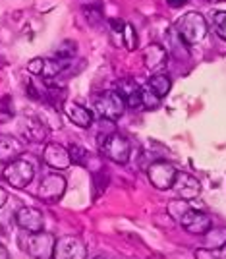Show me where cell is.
<instances>
[{
	"label": "cell",
	"mask_w": 226,
	"mask_h": 259,
	"mask_svg": "<svg viewBox=\"0 0 226 259\" xmlns=\"http://www.w3.org/2000/svg\"><path fill=\"white\" fill-rule=\"evenodd\" d=\"M174 31L178 33V37L186 45H197L207 37L209 25H207V20L199 12H188L176 22Z\"/></svg>",
	"instance_id": "cell-1"
},
{
	"label": "cell",
	"mask_w": 226,
	"mask_h": 259,
	"mask_svg": "<svg viewBox=\"0 0 226 259\" xmlns=\"http://www.w3.org/2000/svg\"><path fill=\"white\" fill-rule=\"evenodd\" d=\"M2 176L12 188L23 190V188H27L31 184L33 176H35V164L29 159H25V157H18L16 161L8 162L4 166Z\"/></svg>",
	"instance_id": "cell-2"
},
{
	"label": "cell",
	"mask_w": 226,
	"mask_h": 259,
	"mask_svg": "<svg viewBox=\"0 0 226 259\" xmlns=\"http://www.w3.org/2000/svg\"><path fill=\"white\" fill-rule=\"evenodd\" d=\"M95 110L101 114L103 120H110V122H116V120L124 114L126 110V103L124 99L120 97L116 91H105L95 99Z\"/></svg>",
	"instance_id": "cell-3"
},
{
	"label": "cell",
	"mask_w": 226,
	"mask_h": 259,
	"mask_svg": "<svg viewBox=\"0 0 226 259\" xmlns=\"http://www.w3.org/2000/svg\"><path fill=\"white\" fill-rule=\"evenodd\" d=\"M53 259H87V244L77 236H62L56 240Z\"/></svg>",
	"instance_id": "cell-4"
},
{
	"label": "cell",
	"mask_w": 226,
	"mask_h": 259,
	"mask_svg": "<svg viewBox=\"0 0 226 259\" xmlns=\"http://www.w3.org/2000/svg\"><path fill=\"white\" fill-rule=\"evenodd\" d=\"M66 192V178L60 174H47L39 188H37V197L44 203H56Z\"/></svg>",
	"instance_id": "cell-5"
},
{
	"label": "cell",
	"mask_w": 226,
	"mask_h": 259,
	"mask_svg": "<svg viewBox=\"0 0 226 259\" xmlns=\"http://www.w3.org/2000/svg\"><path fill=\"white\" fill-rule=\"evenodd\" d=\"M99 149L105 157H108L110 161L118 162V164H126L129 161V153H131L129 141L120 134H112Z\"/></svg>",
	"instance_id": "cell-6"
},
{
	"label": "cell",
	"mask_w": 226,
	"mask_h": 259,
	"mask_svg": "<svg viewBox=\"0 0 226 259\" xmlns=\"http://www.w3.org/2000/svg\"><path fill=\"white\" fill-rule=\"evenodd\" d=\"M54 244H56V238L49 232H31L27 238V251L29 255L35 259H53Z\"/></svg>",
	"instance_id": "cell-7"
},
{
	"label": "cell",
	"mask_w": 226,
	"mask_h": 259,
	"mask_svg": "<svg viewBox=\"0 0 226 259\" xmlns=\"http://www.w3.org/2000/svg\"><path fill=\"white\" fill-rule=\"evenodd\" d=\"M176 172H178V170L174 168L170 162H166V161L151 162L149 168H147L149 182L153 184L157 190H168V188H172Z\"/></svg>",
	"instance_id": "cell-8"
},
{
	"label": "cell",
	"mask_w": 226,
	"mask_h": 259,
	"mask_svg": "<svg viewBox=\"0 0 226 259\" xmlns=\"http://www.w3.org/2000/svg\"><path fill=\"white\" fill-rule=\"evenodd\" d=\"M172 190L180 195V199L190 201V199H195L197 195L201 194V184H199V180H197L195 176H192V174L176 172V178H174V184H172Z\"/></svg>",
	"instance_id": "cell-9"
},
{
	"label": "cell",
	"mask_w": 226,
	"mask_h": 259,
	"mask_svg": "<svg viewBox=\"0 0 226 259\" xmlns=\"http://www.w3.org/2000/svg\"><path fill=\"white\" fill-rule=\"evenodd\" d=\"M16 225L25 232H29V234L31 232H41L44 225L43 213L35 207H22L16 213Z\"/></svg>",
	"instance_id": "cell-10"
},
{
	"label": "cell",
	"mask_w": 226,
	"mask_h": 259,
	"mask_svg": "<svg viewBox=\"0 0 226 259\" xmlns=\"http://www.w3.org/2000/svg\"><path fill=\"white\" fill-rule=\"evenodd\" d=\"M190 234H195V236H203L207 234L211 228H213V221H211V217L203 213V211H190L188 215L184 217V221L180 223Z\"/></svg>",
	"instance_id": "cell-11"
},
{
	"label": "cell",
	"mask_w": 226,
	"mask_h": 259,
	"mask_svg": "<svg viewBox=\"0 0 226 259\" xmlns=\"http://www.w3.org/2000/svg\"><path fill=\"white\" fill-rule=\"evenodd\" d=\"M43 159L44 162L54 168V170H66L72 161H70V153L66 147H62L60 143H49L43 151Z\"/></svg>",
	"instance_id": "cell-12"
},
{
	"label": "cell",
	"mask_w": 226,
	"mask_h": 259,
	"mask_svg": "<svg viewBox=\"0 0 226 259\" xmlns=\"http://www.w3.org/2000/svg\"><path fill=\"white\" fill-rule=\"evenodd\" d=\"M166 58H168L166 49L161 47V45L153 43L143 53V66H145V70L151 72V74H159L162 68H164V64H166Z\"/></svg>",
	"instance_id": "cell-13"
},
{
	"label": "cell",
	"mask_w": 226,
	"mask_h": 259,
	"mask_svg": "<svg viewBox=\"0 0 226 259\" xmlns=\"http://www.w3.org/2000/svg\"><path fill=\"white\" fill-rule=\"evenodd\" d=\"M22 134L23 138L31 143H43L49 136V130L43 124V120L37 116H25L22 120Z\"/></svg>",
	"instance_id": "cell-14"
},
{
	"label": "cell",
	"mask_w": 226,
	"mask_h": 259,
	"mask_svg": "<svg viewBox=\"0 0 226 259\" xmlns=\"http://www.w3.org/2000/svg\"><path fill=\"white\" fill-rule=\"evenodd\" d=\"M110 29L116 37H120V43L124 45L128 51L138 49V33L133 29V25L126 23L124 20H110Z\"/></svg>",
	"instance_id": "cell-15"
},
{
	"label": "cell",
	"mask_w": 226,
	"mask_h": 259,
	"mask_svg": "<svg viewBox=\"0 0 226 259\" xmlns=\"http://www.w3.org/2000/svg\"><path fill=\"white\" fill-rule=\"evenodd\" d=\"M64 112H66V116H68V120H70L72 124H75V126H79V128H89V126L93 124V112H91L89 108L77 105V103L66 101Z\"/></svg>",
	"instance_id": "cell-16"
},
{
	"label": "cell",
	"mask_w": 226,
	"mask_h": 259,
	"mask_svg": "<svg viewBox=\"0 0 226 259\" xmlns=\"http://www.w3.org/2000/svg\"><path fill=\"white\" fill-rule=\"evenodd\" d=\"M116 93L124 99L126 107L138 108L141 107V85H138L133 79H122L116 87Z\"/></svg>",
	"instance_id": "cell-17"
},
{
	"label": "cell",
	"mask_w": 226,
	"mask_h": 259,
	"mask_svg": "<svg viewBox=\"0 0 226 259\" xmlns=\"http://www.w3.org/2000/svg\"><path fill=\"white\" fill-rule=\"evenodd\" d=\"M23 145L22 141L14 136H0V162L8 164L16 161L18 157H22Z\"/></svg>",
	"instance_id": "cell-18"
},
{
	"label": "cell",
	"mask_w": 226,
	"mask_h": 259,
	"mask_svg": "<svg viewBox=\"0 0 226 259\" xmlns=\"http://www.w3.org/2000/svg\"><path fill=\"white\" fill-rule=\"evenodd\" d=\"M149 87L159 95V97H166L168 93H170V87H172V81H170V77L166 76V74H153L149 77Z\"/></svg>",
	"instance_id": "cell-19"
},
{
	"label": "cell",
	"mask_w": 226,
	"mask_h": 259,
	"mask_svg": "<svg viewBox=\"0 0 226 259\" xmlns=\"http://www.w3.org/2000/svg\"><path fill=\"white\" fill-rule=\"evenodd\" d=\"M205 236V248L220 249L226 244V228H211Z\"/></svg>",
	"instance_id": "cell-20"
},
{
	"label": "cell",
	"mask_w": 226,
	"mask_h": 259,
	"mask_svg": "<svg viewBox=\"0 0 226 259\" xmlns=\"http://www.w3.org/2000/svg\"><path fill=\"white\" fill-rule=\"evenodd\" d=\"M166 211H168V215L172 217L176 223H182L184 217L192 211V207H190V203H188L186 199H180V197H178V199H172V201L168 203Z\"/></svg>",
	"instance_id": "cell-21"
},
{
	"label": "cell",
	"mask_w": 226,
	"mask_h": 259,
	"mask_svg": "<svg viewBox=\"0 0 226 259\" xmlns=\"http://www.w3.org/2000/svg\"><path fill=\"white\" fill-rule=\"evenodd\" d=\"M66 66H68V62H62V60H58V58H44V66H43V74L41 76L47 77V79H53V77H56L62 70H64Z\"/></svg>",
	"instance_id": "cell-22"
},
{
	"label": "cell",
	"mask_w": 226,
	"mask_h": 259,
	"mask_svg": "<svg viewBox=\"0 0 226 259\" xmlns=\"http://www.w3.org/2000/svg\"><path fill=\"white\" fill-rule=\"evenodd\" d=\"M141 105L145 108H149V110H155V108L161 107V97L149 85L141 87Z\"/></svg>",
	"instance_id": "cell-23"
},
{
	"label": "cell",
	"mask_w": 226,
	"mask_h": 259,
	"mask_svg": "<svg viewBox=\"0 0 226 259\" xmlns=\"http://www.w3.org/2000/svg\"><path fill=\"white\" fill-rule=\"evenodd\" d=\"M14 114H16V110H14V101H12L10 95H4V97L0 99V124L10 122V120L14 118Z\"/></svg>",
	"instance_id": "cell-24"
},
{
	"label": "cell",
	"mask_w": 226,
	"mask_h": 259,
	"mask_svg": "<svg viewBox=\"0 0 226 259\" xmlns=\"http://www.w3.org/2000/svg\"><path fill=\"white\" fill-rule=\"evenodd\" d=\"M74 54H75V43H72V41H64V43L56 49L54 58H58V60H62V62H70V60L74 58Z\"/></svg>",
	"instance_id": "cell-25"
},
{
	"label": "cell",
	"mask_w": 226,
	"mask_h": 259,
	"mask_svg": "<svg viewBox=\"0 0 226 259\" xmlns=\"http://www.w3.org/2000/svg\"><path fill=\"white\" fill-rule=\"evenodd\" d=\"M68 153H70V161L74 162V164H85L87 157H89V153H87L85 147H81V145H77V143H72Z\"/></svg>",
	"instance_id": "cell-26"
},
{
	"label": "cell",
	"mask_w": 226,
	"mask_h": 259,
	"mask_svg": "<svg viewBox=\"0 0 226 259\" xmlns=\"http://www.w3.org/2000/svg\"><path fill=\"white\" fill-rule=\"evenodd\" d=\"M213 25H215L216 35L226 41V12H216L213 16Z\"/></svg>",
	"instance_id": "cell-27"
},
{
	"label": "cell",
	"mask_w": 226,
	"mask_h": 259,
	"mask_svg": "<svg viewBox=\"0 0 226 259\" xmlns=\"http://www.w3.org/2000/svg\"><path fill=\"white\" fill-rule=\"evenodd\" d=\"M85 18H87V22L91 23V25H97L101 20H103V10L99 8L97 4L95 6H91V4H87V8L85 10Z\"/></svg>",
	"instance_id": "cell-28"
},
{
	"label": "cell",
	"mask_w": 226,
	"mask_h": 259,
	"mask_svg": "<svg viewBox=\"0 0 226 259\" xmlns=\"http://www.w3.org/2000/svg\"><path fill=\"white\" fill-rule=\"evenodd\" d=\"M43 66H44V58H33L27 64V70L33 76H41L43 74Z\"/></svg>",
	"instance_id": "cell-29"
},
{
	"label": "cell",
	"mask_w": 226,
	"mask_h": 259,
	"mask_svg": "<svg viewBox=\"0 0 226 259\" xmlns=\"http://www.w3.org/2000/svg\"><path fill=\"white\" fill-rule=\"evenodd\" d=\"M195 259H220V257L216 255L213 249L203 248V249H197V251H195Z\"/></svg>",
	"instance_id": "cell-30"
},
{
	"label": "cell",
	"mask_w": 226,
	"mask_h": 259,
	"mask_svg": "<svg viewBox=\"0 0 226 259\" xmlns=\"http://www.w3.org/2000/svg\"><path fill=\"white\" fill-rule=\"evenodd\" d=\"M166 2H168L170 8H180V6H186L188 0H166Z\"/></svg>",
	"instance_id": "cell-31"
},
{
	"label": "cell",
	"mask_w": 226,
	"mask_h": 259,
	"mask_svg": "<svg viewBox=\"0 0 226 259\" xmlns=\"http://www.w3.org/2000/svg\"><path fill=\"white\" fill-rule=\"evenodd\" d=\"M6 201H8V194H6V192L0 188V209L4 207V203H6Z\"/></svg>",
	"instance_id": "cell-32"
},
{
	"label": "cell",
	"mask_w": 226,
	"mask_h": 259,
	"mask_svg": "<svg viewBox=\"0 0 226 259\" xmlns=\"http://www.w3.org/2000/svg\"><path fill=\"white\" fill-rule=\"evenodd\" d=\"M0 259H10V253H8V249L4 248L2 244H0Z\"/></svg>",
	"instance_id": "cell-33"
},
{
	"label": "cell",
	"mask_w": 226,
	"mask_h": 259,
	"mask_svg": "<svg viewBox=\"0 0 226 259\" xmlns=\"http://www.w3.org/2000/svg\"><path fill=\"white\" fill-rule=\"evenodd\" d=\"M216 255H218L220 259H226V244L220 249H218V253H216Z\"/></svg>",
	"instance_id": "cell-34"
},
{
	"label": "cell",
	"mask_w": 226,
	"mask_h": 259,
	"mask_svg": "<svg viewBox=\"0 0 226 259\" xmlns=\"http://www.w3.org/2000/svg\"><path fill=\"white\" fill-rule=\"evenodd\" d=\"M6 64V60H4V58H2V56H0V68H2V66Z\"/></svg>",
	"instance_id": "cell-35"
},
{
	"label": "cell",
	"mask_w": 226,
	"mask_h": 259,
	"mask_svg": "<svg viewBox=\"0 0 226 259\" xmlns=\"http://www.w3.org/2000/svg\"><path fill=\"white\" fill-rule=\"evenodd\" d=\"M97 259H101V257H97Z\"/></svg>",
	"instance_id": "cell-36"
}]
</instances>
